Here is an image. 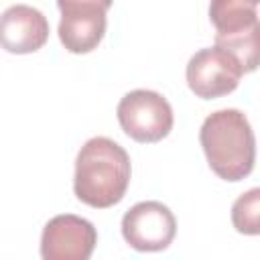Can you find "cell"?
<instances>
[{"instance_id":"obj_1","label":"cell","mask_w":260,"mask_h":260,"mask_svg":"<svg viewBox=\"0 0 260 260\" xmlns=\"http://www.w3.org/2000/svg\"><path fill=\"white\" fill-rule=\"evenodd\" d=\"M130 175L128 152L112 138L93 136L77 152L73 193L89 207L108 209L124 199Z\"/></svg>"},{"instance_id":"obj_2","label":"cell","mask_w":260,"mask_h":260,"mask_svg":"<svg viewBox=\"0 0 260 260\" xmlns=\"http://www.w3.org/2000/svg\"><path fill=\"white\" fill-rule=\"evenodd\" d=\"M199 142L209 169L219 179L236 183L252 173L256 138L244 112L225 108L209 114L201 124Z\"/></svg>"},{"instance_id":"obj_3","label":"cell","mask_w":260,"mask_h":260,"mask_svg":"<svg viewBox=\"0 0 260 260\" xmlns=\"http://www.w3.org/2000/svg\"><path fill=\"white\" fill-rule=\"evenodd\" d=\"M116 116L124 134L142 144H152L167 138L175 122L169 100L152 89L128 91L120 100Z\"/></svg>"},{"instance_id":"obj_4","label":"cell","mask_w":260,"mask_h":260,"mask_svg":"<svg viewBox=\"0 0 260 260\" xmlns=\"http://www.w3.org/2000/svg\"><path fill=\"white\" fill-rule=\"evenodd\" d=\"M244 75L240 63L217 45L199 49L187 63L185 77L189 89L201 100L232 93Z\"/></svg>"},{"instance_id":"obj_5","label":"cell","mask_w":260,"mask_h":260,"mask_svg":"<svg viewBox=\"0 0 260 260\" xmlns=\"http://www.w3.org/2000/svg\"><path fill=\"white\" fill-rule=\"evenodd\" d=\"M177 234L173 211L160 201H140L122 217V236L138 252H160L171 246Z\"/></svg>"},{"instance_id":"obj_6","label":"cell","mask_w":260,"mask_h":260,"mask_svg":"<svg viewBox=\"0 0 260 260\" xmlns=\"http://www.w3.org/2000/svg\"><path fill=\"white\" fill-rule=\"evenodd\" d=\"M98 244V232L91 221L73 213H61L49 219L41 234L43 260H87Z\"/></svg>"},{"instance_id":"obj_7","label":"cell","mask_w":260,"mask_h":260,"mask_svg":"<svg viewBox=\"0 0 260 260\" xmlns=\"http://www.w3.org/2000/svg\"><path fill=\"white\" fill-rule=\"evenodd\" d=\"M61 10L59 41L73 55H85L98 49L106 35L108 8L91 2H57Z\"/></svg>"},{"instance_id":"obj_8","label":"cell","mask_w":260,"mask_h":260,"mask_svg":"<svg viewBox=\"0 0 260 260\" xmlns=\"http://www.w3.org/2000/svg\"><path fill=\"white\" fill-rule=\"evenodd\" d=\"M49 41L47 16L28 4L8 6L0 14V47L14 55H28Z\"/></svg>"},{"instance_id":"obj_9","label":"cell","mask_w":260,"mask_h":260,"mask_svg":"<svg viewBox=\"0 0 260 260\" xmlns=\"http://www.w3.org/2000/svg\"><path fill=\"white\" fill-rule=\"evenodd\" d=\"M258 2L260 0H211L209 20L217 35L246 30L258 24Z\"/></svg>"},{"instance_id":"obj_10","label":"cell","mask_w":260,"mask_h":260,"mask_svg":"<svg viewBox=\"0 0 260 260\" xmlns=\"http://www.w3.org/2000/svg\"><path fill=\"white\" fill-rule=\"evenodd\" d=\"M215 45L228 51L242 67L244 73H250L258 67V24L230 35H215Z\"/></svg>"},{"instance_id":"obj_11","label":"cell","mask_w":260,"mask_h":260,"mask_svg":"<svg viewBox=\"0 0 260 260\" xmlns=\"http://www.w3.org/2000/svg\"><path fill=\"white\" fill-rule=\"evenodd\" d=\"M232 223L240 234H246V236L260 234V189L258 187L242 193L234 201Z\"/></svg>"},{"instance_id":"obj_12","label":"cell","mask_w":260,"mask_h":260,"mask_svg":"<svg viewBox=\"0 0 260 260\" xmlns=\"http://www.w3.org/2000/svg\"><path fill=\"white\" fill-rule=\"evenodd\" d=\"M57 2H91V4H100V6L108 8V10L114 4V0H57Z\"/></svg>"}]
</instances>
